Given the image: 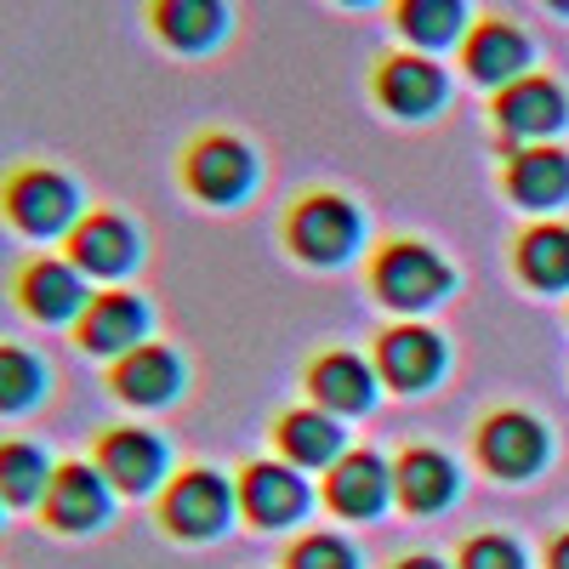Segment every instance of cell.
Listing matches in <instances>:
<instances>
[{
    "instance_id": "obj_1",
    "label": "cell",
    "mask_w": 569,
    "mask_h": 569,
    "mask_svg": "<svg viewBox=\"0 0 569 569\" xmlns=\"http://www.w3.org/2000/svg\"><path fill=\"white\" fill-rule=\"evenodd\" d=\"M0 217L23 240H58L80 222V188L58 166H18L0 177Z\"/></svg>"
},
{
    "instance_id": "obj_2",
    "label": "cell",
    "mask_w": 569,
    "mask_h": 569,
    "mask_svg": "<svg viewBox=\"0 0 569 569\" xmlns=\"http://www.w3.org/2000/svg\"><path fill=\"white\" fill-rule=\"evenodd\" d=\"M18 308L34 319V325H74L86 313V273L69 262V257H34L23 262L18 284H12Z\"/></svg>"
},
{
    "instance_id": "obj_3",
    "label": "cell",
    "mask_w": 569,
    "mask_h": 569,
    "mask_svg": "<svg viewBox=\"0 0 569 569\" xmlns=\"http://www.w3.org/2000/svg\"><path fill=\"white\" fill-rule=\"evenodd\" d=\"M40 518H46V530H58V536H86V530L109 525V479L86 461H63L52 472V485H46Z\"/></svg>"
},
{
    "instance_id": "obj_4",
    "label": "cell",
    "mask_w": 569,
    "mask_h": 569,
    "mask_svg": "<svg viewBox=\"0 0 569 569\" xmlns=\"http://www.w3.org/2000/svg\"><path fill=\"white\" fill-rule=\"evenodd\" d=\"M142 337H149V302L131 291L91 297L86 313L74 319V342L98 359H126L131 348H142Z\"/></svg>"
},
{
    "instance_id": "obj_5",
    "label": "cell",
    "mask_w": 569,
    "mask_h": 569,
    "mask_svg": "<svg viewBox=\"0 0 569 569\" xmlns=\"http://www.w3.org/2000/svg\"><path fill=\"white\" fill-rule=\"evenodd\" d=\"M137 257H142V240L120 211H91L69 228V262L86 279H120L137 268Z\"/></svg>"
},
{
    "instance_id": "obj_6",
    "label": "cell",
    "mask_w": 569,
    "mask_h": 569,
    "mask_svg": "<svg viewBox=\"0 0 569 569\" xmlns=\"http://www.w3.org/2000/svg\"><path fill=\"white\" fill-rule=\"evenodd\" d=\"M251 149L240 137H222V131H211V137H200L194 149L182 154V182L194 188L200 200H211V206H228V200H240L246 188H251Z\"/></svg>"
},
{
    "instance_id": "obj_7",
    "label": "cell",
    "mask_w": 569,
    "mask_h": 569,
    "mask_svg": "<svg viewBox=\"0 0 569 569\" xmlns=\"http://www.w3.org/2000/svg\"><path fill=\"white\" fill-rule=\"evenodd\" d=\"M98 472L120 496H149L166 479V445L142 427H109L98 439Z\"/></svg>"
},
{
    "instance_id": "obj_8",
    "label": "cell",
    "mask_w": 569,
    "mask_h": 569,
    "mask_svg": "<svg viewBox=\"0 0 569 569\" xmlns=\"http://www.w3.org/2000/svg\"><path fill=\"white\" fill-rule=\"evenodd\" d=\"M149 29L182 58H200L228 34V0H149Z\"/></svg>"
},
{
    "instance_id": "obj_9",
    "label": "cell",
    "mask_w": 569,
    "mask_h": 569,
    "mask_svg": "<svg viewBox=\"0 0 569 569\" xmlns=\"http://www.w3.org/2000/svg\"><path fill=\"white\" fill-rule=\"evenodd\" d=\"M166 525L182 541H206L228 525V485L217 472H182V479L166 490Z\"/></svg>"
},
{
    "instance_id": "obj_10",
    "label": "cell",
    "mask_w": 569,
    "mask_h": 569,
    "mask_svg": "<svg viewBox=\"0 0 569 569\" xmlns=\"http://www.w3.org/2000/svg\"><path fill=\"white\" fill-rule=\"evenodd\" d=\"M496 120H501L512 137H547V131H558V126L569 120V109H563V91H558L552 80L518 74V80H507V86L496 91Z\"/></svg>"
},
{
    "instance_id": "obj_11",
    "label": "cell",
    "mask_w": 569,
    "mask_h": 569,
    "mask_svg": "<svg viewBox=\"0 0 569 569\" xmlns=\"http://www.w3.org/2000/svg\"><path fill=\"white\" fill-rule=\"evenodd\" d=\"M291 233H297V251H302V257H313V262H342V257L353 251V240H359V217H353V206L337 200V194H313V200H302Z\"/></svg>"
},
{
    "instance_id": "obj_12",
    "label": "cell",
    "mask_w": 569,
    "mask_h": 569,
    "mask_svg": "<svg viewBox=\"0 0 569 569\" xmlns=\"http://www.w3.org/2000/svg\"><path fill=\"white\" fill-rule=\"evenodd\" d=\"M109 388H114L126 405H166V399L182 388V365H177L171 348L142 342V348H131L126 359H114Z\"/></svg>"
},
{
    "instance_id": "obj_13",
    "label": "cell",
    "mask_w": 569,
    "mask_h": 569,
    "mask_svg": "<svg viewBox=\"0 0 569 569\" xmlns=\"http://www.w3.org/2000/svg\"><path fill=\"white\" fill-rule=\"evenodd\" d=\"M376 279H382V297L399 302V308H427V302H439L445 297V262L433 251H421V246H393L382 257V268H376Z\"/></svg>"
},
{
    "instance_id": "obj_14",
    "label": "cell",
    "mask_w": 569,
    "mask_h": 569,
    "mask_svg": "<svg viewBox=\"0 0 569 569\" xmlns=\"http://www.w3.org/2000/svg\"><path fill=\"white\" fill-rule=\"evenodd\" d=\"M530 69V40L518 34L501 18H485L479 29L467 34V74L485 80V86H507Z\"/></svg>"
},
{
    "instance_id": "obj_15",
    "label": "cell",
    "mask_w": 569,
    "mask_h": 569,
    "mask_svg": "<svg viewBox=\"0 0 569 569\" xmlns=\"http://www.w3.org/2000/svg\"><path fill=\"white\" fill-rule=\"evenodd\" d=\"M376 91H382V103L405 120H421L445 103V74L427 63L421 52L416 58H388L382 74H376Z\"/></svg>"
},
{
    "instance_id": "obj_16",
    "label": "cell",
    "mask_w": 569,
    "mask_h": 569,
    "mask_svg": "<svg viewBox=\"0 0 569 569\" xmlns=\"http://www.w3.org/2000/svg\"><path fill=\"white\" fill-rule=\"evenodd\" d=\"M541 450H547V439H541V427H536L530 416H496V421L485 427V461H490L496 472H507V479H525V472H536V467H541Z\"/></svg>"
},
{
    "instance_id": "obj_17",
    "label": "cell",
    "mask_w": 569,
    "mask_h": 569,
    "mask_svg": "<svg viewBox=\"0 0 569 569\" xmlns=\"http://www.w3.org/2000/svg\"><path fill=\"white\" fill-rule=\"evenodd\" d=\"M52 461L29 439H0V501L7 507H40L46 485H52Z\"/></svg>"
},
{
    "instance_id": "obj_18",
    "label": "cell",
    "mask_w": 569,
    "mask_h": 569,
    "mask_svg": "<svg viewBox=\"0 0 569 569\" xmlns=\"http://www.w3.org/2000/svg\"><path fill=\"white\" fill-rule=\"evenodd\" d=\"M393 485H399L410 512H433V507H445L456 496V472H450V461L439 450H410L399 461V472H393Z\"/></svg>"
},
{
    "instance_id": "obj_19",
    "label": "cell",
    "mask_w": 569,
    "mask_h": 569,
    "mask_svg": "<svg viewBox=\"0 0 569 569\" xmlns=\"http://www.w3.org/2000/svg\"><path fill=\"white\" fill-rule=\"evenodd\" d=\"M46 365L18 348V342H0V416H29L40 399H46Z\"/></svg>"
},
{
    "instance_id": "obj_20",
    "label": "cell",
    "mask_w": 569,
    "mask_h": 569,
    "mask_svg": "<svg viewBox=\"0 0 569 569\" xmlns=\"http://www.w3.org/2000/svg\"><path fill=\"white\" fill-rule=\"evenodd\" d=\"M512 194L525 206H552L569 194V154L563 149H530L512 160Z\"/></svg>"
},
{
    "instance_id": "obj_21",
    "label": "cell",
    "mask_w": 569,
    "mask_h": 569,
    "mask_svg": "<svg viewBox=\"0 0 569 569\" xmlns=\"http://www.w3.org/2000/svg\"><path fill=\"white\" fill-rule=\"evenodd\" d=\"M382 370L393 388H427L439 376V337H427V330H393L382 342Z\"/></svg>"
},
{
    "instance_id": "obj_22",
    "label": "cell",
    "mask_w": 569,
    "mask_h": 569,
    "mask_svg": "<svg viewBox=\"0 0 569 569\" xmlns=\"http://www.w3.org/2000/svg\"><path fill=\"white\" fill-rule=\"evenodd\" d=\"M388 496V467L376 461V456H348L337 472H330V501H337V512H376Z\"/></svg>"
},
{
    "instance_id": "obj_23",
    "label": "cell",
    "mask_w": 569,
    "mask_h": 569,
    "mask_svg": "<svg viewBox=\"0 0 569 569\" xmlns=\"http://www.w3.org/2000/svg\"><path fill=\"white\" fill-rule=\"evenodd\" d=\"M246 512L257 525H284L302 512V485L284 467H251L246 472Z\"/></svg>"
},
{
    "instance_id": "obj_24",
    "label": "cell",
    "mask_w": 569,
    "mask_h": 569,
    "mask_svg": "<svg viewBox=\"0 0 569 569\" xmlns=\"http://www.w3.org/2000/svg\"><path fill=\"white\" fill-rule=\"evenodd\" d=\"M461 18H467L461 0H399L393 7V23L416 46H450L461 34Z\"/></svg>"
},
{
    "instance_id": "obj_25",
    "label": "cell",
    "mask_w": 569,
    "mask_h": 569,
    "mask_svg": "<svg viewBox=\"0 0 569 569\" xmlns=\"http://www.w3.org/2000/svg\"><path fill=\"white\" fill-rule=\"evenodd\" d=\"M313 393L330 410H365L370 405V370L348 353H330V359L313 365Z\"/></svg>"
},
{
    "instance_id": "obj_26",
    "label": "cell",
    "mask_w": 569,
    "mask_h": 569,
    "mask_svg": "<svg viewBox=\"0 0 569 569\" xmlns=\"http://www.w3.org/2000/svg\"><path fill=\"white\" fill-rule=\"evenodd\" d=\"M518 262H525V273L541 284V291L569 284V228H536V233H525Z\"/></svg>"
},
{
    "instance_id": "obj_27",
    "label": "cell",
    "mask_w": 569,
    "mask_h": 569,
    "mask_svg": "<svg viewBox=\"0 0 569 569\" xmlns=\"http://www.w3.org/2000/svg\"><path fill=\"white\" fill-rule=\"evenodd\" d=\"M279 439H284V450H291L297 461H330L337 456V445H342V433H337V421L330 416H284V427H279Z\"/></svg>"
},
{
    "instance_id": "obj_28",
    "label": "cell",
    "mask_w": 569,
    "mask_h": 569,
    "mask_svg": "<svg viewBox=\"0 0 569 569\" xmlns=\"http://www.w3.org/2000/svg\"><path fill=\"white\" fill-rule=\"evenodd\" d=\"M291 569H353V552L342 541H330V536H313L291 552Z\"/></svg>"
},
{
    "instance_id": "obj_29",
    "label": "cell",
    "mask_w": 569,
    "mask_h": 569,
    "mask_svg": "<svg viewBox=\"0 0 569 569\" xmlns=\"http://www.w3.org/2000/svg\"><path fill=\"white\" fill-rule=\"evenodd\" d=\"M461 563L467 569H525V563H518V547L512 541H496V536L490 541H472Z\"/></svg>"
},
{
    "instance_id": "obj_30",
    "label": "cell",
    "mask_w": 569,
    "mask_h": 569,
    "mask_svg": "<svg viewBox=\"0 0 569 569\" xmlns=\"http://www.w3.org/2000/svg\"><path fill=\"white\" fill-rule=\"evenodd\" d=\"M552 569H569V536H563V541L552 547Z\"/></svg>"
},
{
    "instance_id": "obj_31",
    "label": "cell",
    "mask_w": 569,
    "mask_h": 569,
    "mask_svg": "<svg viewBox=\"0 0 569 569\" xmlns=\"http://www.w3.org/2000/svg\"><path fill=\"white\" fill-rule=\"evenodd\" d=\"M399 569H439L433 558H410V563H399Z\"/></svg>"
},
{
    "instance_id": "obj_32",
    "label": "cell",
    "mask_w": 569,
    "mask_h": 569,
    "mask_svg": "<svg viewBox=\"0 0 569 569\" xmlns=\"http://www.w3.org/2000/svg\"><path fill=\"white\" fill-rule=\"evenodd\" d=\"M547 7H558V12H569V0H547Z\"/></svg>"
},
{
    "instance_id": "obj_33",
    "label": "cell",
    "mask_w": 569,
    "mask_h": 569,
    "mask_svg": "<svg viewBox=\"0 0 569 569\" xmlns=\"http://www.w3.org/2000/svg\"><path fill=\"white\" fill-rule=\"evenodd\" d=\"M348 7H365V0H348Z\"/></svg>"
},
{
    "instance_id": "obj_34",
    "label": "cell",
    "mask_w": 569,
    "mask_h": 569,
    "mask_svg": "<svg viewBox=\"0 0 569 569\" xmlns=\"http://www.w3.org/2000/svg\"><path fill=\"white\" fill-rule=\"evenodd\" d=\"M0 512H7V501H0Z\"/></svg>"
}]
</instances>
